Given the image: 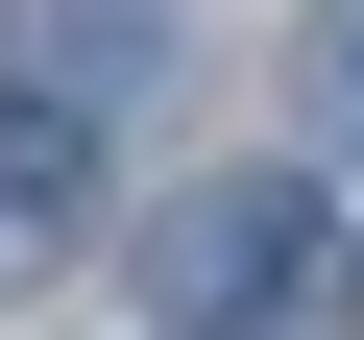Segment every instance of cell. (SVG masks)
<instances>
[{
	"label": "cell",
	"instance_id": "6da1fadb",
	"mask_svg": "<svg viewBox=\"0 0 364 340\" xmlns=\"http://www.w3.org/2000/svg\"><path fill=\"white\" fill-rule=\"evenodd\" d=\"M291 267H316V195H291V170H219V195H170V219H146V316H170V340L291 316Z\"/></svg>",
	"mask_w": 364,
	"mask_h": 340
},
{
	"label": "cell",
	"instance_id": "7a4b0ae2",
	"mask_svg": "<svg viewBox=\"0 0 364 340\" xmlns=\"http://www.w3.org/2000/svg\"><path fill=\"white\" fill-rule=\"evenodd\" d=\"M73 219H97V122H73L49 73H0V267H49Z\"/></svg>",
	"mask_w": 364,
	"mask_h": 340
},
{
	"label": "cell",
	"instance_id": "3957f363",
	"mask_svg": "<svg viewBox=\"0 0 364 340\" xmlns=\"http://www.w3.org/2000/svg\"><path fill=\"white\" fill-rule=\"evenodd\" d=\"M170 73V25H146V0H49V97L97 122V97H146Z\"/></svg>",
	"mask_w": 364,
	"mask_h": 340
},
{
	"label": "cell",
	"instance_id": "277c9868",
	"mask_svg": "<svg viewBox=\"0 0 364 340\" xmlns=\"http://www.w3.org/2000/svg\"><path fill=\"white\" fill-rule=\"evenodd\" d=\"M291 97H316V146H364V0H316V49H291Z\"/></svg>",
	"mask_w": 364,
	"mask_h": 340
}]
</instances>
